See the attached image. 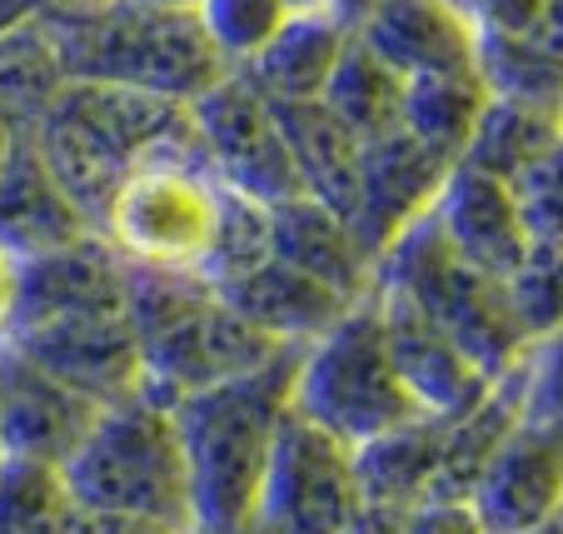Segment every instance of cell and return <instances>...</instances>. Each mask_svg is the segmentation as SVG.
<instances>
[{
    "mask_svg": "<svg viewBox=\"0 0 563 534\" xmlns=\"http://www.w3.org/2000/svg\"><path fill=\"white\" fill-rule=\"evenodd\" d=\"M295 355L299 350H285L245 380L195 390L170 405L190 480V520L200 534H245L255 520L275 429L289 410Z\"/></svg>",
    "mask_w": 563,
    "mask_h": 534,
    "instance_id": "obj_1",
    "label": "cell"
},
{
    "mask_svg": "<svg viewBox=\"0 0 563 534\" xmlns=\"http://www.w3.org/2000/svg\"><path fill=\"white\" fill-rule=\"evenodd\" d=\"M51 31L65 80H115L190 106L230 65L195 11H155L145 0H100L86 11L35 15Z\"/></svg>",
    "mask_w": 563,
    "mask_h": 534,
    "instance_id": "obj_2",
    "label": "cell"
},
{
    "mask_svg": "<svg viewBox=\"0 0 563 534\" xmlns=\"http://www.w3.org/2000/svg\"><path fill=\"white\" fill-rule=\"evenodd\" d=\"M60 475L80 510L130 514L175 534L195 530L180 435L170 425V410L145 395L100 405L80 445L60 460Z\"/></svg>",
    "mask_w": 563,
    "mask_h": 534,
    "instance_id": "obj_3",
    "label": "cell"
},
{
    "mask_svg": "<svg viewBox=\"0 0 563 534\" xmlns=\"http://www.w3.org/2000/svg\"><path fill=\"white\" fill-rule=\"evenodd\" d=\"M374 285L405 295L419 315H429L489 380L509 374L533 345L514 320L504 280L459 260L429 215L389 240V250L374 260Z\"/></svg>",
    "mask_w": 563,
    "mask_h": 534,
    "instance_id": "obj_4",
    "label": "cell"
},
{
    "mask_svg": "<svg viewBox=\"0 0 563 534\" xmlns=\"http://www.w3.org/2000/svg\"><path fill=\"white\" fill-rule=\"evenodd\" d=\"M289 410L350 449L394 425L419 419L415 400H409L405 380L389 360L374 295L354 299L330 330L299 345L295 380H289Z\"/></svg>",
    "mask_w": 563,
    "mask_h": 534,
    "instance_id": "obj_5",
    "label": "cell"
},
{
    "mask_svg": "<svg viewBox=\"0 0 563 534\" xmlns=\"http://www.w3.org/2000/svg\"><path fill=\"white\" fill-rule=\"evenodd\" d=\"M214 215H220V181L210 175L205 155H155L115 185L100 236L125 260L180 265L200 275Z\"/></svg>",
    "mask_w": 563,
    "mask_h": 534,
    "instance_id": "obj_6",
    "label": "cell"
},
{
    "mask_svg": "<svg viewBox=\"0 0 563 534\" xmlns=\"http://www.w3.org/2000/svg\"><path fill=\"white\" fill-rule=\"evenodd\" d=\"M185 110H190L195 145H200L205 165H210V175L220 185H230V190L250 195L260 205L305 195L295 161L285 150V135H279L275 106L245 70H224Z\"/></svg>",
    "mask_w": 563,
    "mask_h": 534,
    "instance_id": "obj_7",
    "label": "cell"
},
{
    "mask_svg": "<svg viewBox=\"0 0 563 534\" xmlns=\"http://www.w3.org/2000/svg\"><path fill=\"white\" fill-rule=\"evenodd\" d=\"M360 510L350 445L285 410L245 534H344Z\"/></svg>",
    "mask_w": 563,
    "mask_h": 534,
    "instance_id": "obj_8",
    "label": "cell"
},
{
    "mask_svg": "<svg viewBox=\"0 0 563 534\" xmlns=\"http://www.w3.org/2000/svg\"><path fill=\"white\" fill-rule=\"evenodd\" d=\"M285 350H299V345L269 340L255 320H245L234 305L210 295L190 320H180L175 330L159 335V340L140 345V355H145L140 395L155 400L159 410H170L180 395H195V390H210V385H224V380H245V374L265 370Z\"/></svg>",
    "mask_w": 563,
    "mask_h": 534,
    "instance_id": "obj_9",
    "label": "cell"
},
{
    "mask_svg": "<svg viewBox=\"0 0 563 534\" xmlns=\"http://www.w3.org/2000/svg\"><path fill=\"white\" fill-rule=\"evenodd\" d=\"M0 345H11L45 374H55L75 395L96 400V405H115V400L140 395L145 380V355L120 310H75L55 315V320L11 325L0 335Z\"/></svg>",
    "mask_w": 563,
    "mask_h": 534,
    "instance_id": "obj_10",
    "label": "cell"
},
{
    "mask_svg": "<svg viewBox=\"0 0 563 534\" xmlns=\"http://www.w3.org/2000/svg\"><path fill=\"white\" fill-rule=\"evenodd\" d=\"M449 175V161L419 145L409 130H384L374 140H360V185H354L350 230L374 260L389 250L394 236H405L419 215H429L439 185Z\"/></svg>",
    "mask_w": 563,
    "mask_h": 534,
    "instance_id": "obj_11",
    "label": "cell"
},
{
    "mask_svg": "<svg viewBox=\"0 0 563 534\" xmlns=\"http://www.w3.org/2000/svg\"><path fill=\"white\" fill-rule=\"evenodd\" d=\"M374 310L384 325V345H389V360L405 380L409 400H415L419 415L429 419H459L464 410H474L478 400L489 395V374L478 370L444 330H439L429 315H419L405 295L374 285Z\"/></svg>",
    "mask_w": 563,
    "mask_h": 534,
    "instance_id": "obj_12",
    "label": "cell"
},
{
    "mask_svg": "<svg viewBox=\"0 0 563 534\" xmlns=\"http://www.w3.org/2000/svg\"><path fill=\"white\" fill-rule=\"evenodd\" d=\"M468 510L489 534H529L559 520L563 504V445L559 425H519L504 435L494 460L468 490Z\"/></svg>",
    "mask_w": 563,
    "mask_h": 534,
    "instance_id": "obj_13",
    "label": "cell"
},
{
    "mask_svg": "<svg viewBox=\"0 0 563 534\" xmlns=\"http://www.w3.org/2000/svg\"><path fill=\"white\" fill-rule=\"evenodd\" d=\"M96 415V400L75 395L41 364L15 355L11 345H0V455L60 465Z\"/></svg>",
    "mask_w": 563,
    "mask_h": 534,
    "instance_id": "obj_14",
    "label": "cell"
},
{
    "mask_svg": "<svg viewBox=\"0 0 563 534\" xmlns=\"http://www.w3.org/2000/svg\"><path fill=\"white\" fill-rule=\"evenodd\" d=\"M429 220L439 225V236L449 240L459 260L494 280H509L529 255V230L519 220V200L504 181L468 165H449L444 185H439Z\"/></svg>",
    "mask_w": 563,
    "mask_h": 534,
    "instance_id": "obj_15",
    "label": "cell"
},
{
    "mask_svg": "<svg viewBox=\"0 0 563 534\" xmlns=\"http://www.w3.org/2000/svg\"><path fill=\"white\" fill-rule=\"evenodd\" d=\"M75 310H120V250L100 230H80L65 246L15 260L11 325L55 320Z\"/></svg>",
    "mask_w": 563,
    "mask_h": 534,
    "instance_id": "obj_16",
    "label": "cell"
},
{
    "mask_svg": "<svg viewBox=\"0 0 563 534\" xmlns=\"http://www.w3.org/2000/svg\"><path fill=\"white\" fill-rule=\"evenodd\" d=\"M364 45L405 80L439 70H468L478 45L474 15L449 0H374L354 25Z\"/></svg>",
    "mask_w": 563,
    "mask_h": 534,
    "instance_id": "obj_17",
    "label": "cell"
},
{
    "mask_svg": "<svg viewBox=\"0 0 563 534\" xmlns=\"http://www.w3.org/2000/svg\"><path fill=\"white\" fill-rule=\"evenodd\" d=\"M269 255L319 285H330L344 299H364L374 290V255L360 246L344 215H334L330 205L309 200V195L269 205Z\"/></svg>",
    "mask_w": 563,
    "mask_h": 534,
    "instance_id": "obj_18",
    "label": "cell"
},
{
    "mask_svg": "<svg viewBox=\"0 0 563 534\" xmlns=\"http://www.w3.org/2000/svg\"><path fill=\"white\" fill-rule=\"evenodd\" d=\"M214 295H220L224 305H234L245 320H255L260 330L279 345H309L354 305V299L334 295L330 285L299 275L295 265H285V260H275V255H269L265 265H255L250 275L230 280L224 290H214Z\"/></svg>",
    "mask_w": 563,
    "mask_h": 534,
    "instance_id": "obj_19",
    "label": "cell"
},
{
    "mask_svg": "<svg viewBox=\"0 0 563 534\" xmlns=\"http://www.w3.org/2000/svg\"><path fill=\"white\" fill-rule=\"evenodd\" d=\"M80 230H90V225L75 215V205L60 195V185L45 175L31 140L15 135L11 155L0 161V250L25 260L51 246H65Z\"/></svg>",
    "mask_w": 563,
    "mask_h": 534,
    "instance_id": "obj_20",
    "label": "cell"
},
{
    "mask_svg": "<svg viewBox=\"0 0 563 534\" xmlns=\"http://www.w3.org/2000/svg\"><path fill=\"white\" fill-rule=\"evenodd\" d=\"M269 106H275L289 161H295L299 190L350 220L354 185H360V140L319 100H269Z\"/></svg>",
    "mask_w": 563,
    "mask_h": 534,
    "instance_id": "obj_21",
    "label": "cell"
},
{
    "mask_svg": "<svg viewBox=\"0 0 563 534\" xmlns=\"http://www.w3.org/2000/svg\"><path fill=\"white\" fill-rule=\"evenodd\" d=\"M350 35L354 25L340 21L334 11H289L285 25L265 41V51L250 65H240V70L269 100H319Z\"/></svg>",
    "mask_w": 563,
    "mask_h": 534,
    "instance_id": "obj_22",
    "label": "cell"
},
{
    "mask_svg": "<svg viewBox=\"0 0 563 534\" xmlns=\"http://www.w3.org/2000/svg\"><path fill=\"white\" fill-rule=\"evenodd\" d=\"M439 445H444V419H429V415L354 445L350 465H354L360 500L389 504V510H415V504L434 500Z\"/></svg>",
    "mask_w": 563,
    "mask_h": 534,
    "instance_id": "obj_23",
    "label": "cell"
},
{
    "mask_svg": "<svg viewBox=\"0 0 563 534\" xmlns=\"http://www.w3.org/2000/svg\"><path fill=\"white\" fill-rule=\"evenodd\" d=\"M489 106V86L478 80V70H439L405 80V100H399V130L444 155L449 165L464 155L468 135H474L478 116Z\"/></svg>",
    "mask_w": 563,
    "mask_h": 534,
    "instance_id": "obj_24",
    "label": "cell"
},
{
    "mask_svg": "<svg viewBox=\"0 0 563 534\" xmlns=\"http://www.w3.org/2000/svg\"><path fill=\"white\" fill-rule=\"evenodd\" d=\"M65 86H70L65 65L41 21H25L0 35V126L11 135H31Z\"/></svg>",
    "mask_w": 563,
    "mask_h": 534,
    "instance_id": "obj_25",
    "label": "cell"
},
{
    "mask_svg": "<svg viewBox=\"0 0 563 534\" xmlns=\"http://www.w3.org/2000/svg\"><path fill=\"white\" fill-rule=\"evenodd\" d=\"M399 100H405V75L389 70L360 35H350V45L340 51L330 80L319 90V106L354 140H374L399 126Z\"/></svg>",
    "mask_w": 563,
    "mask_h": 534,
    "instance_id": "obj_26",
    "label": "cell"
},
{
    "mask_svg": "<svg viewBox=\"0 0 563 534\" xmlns=\"http://www.w3.org/2000/svg\"><path fill=\"white\" fill-rule=\"evenodd\" d=\"M543 150H559V110L489 96V106H484V116H478L464 155H459L454 165L484 171V175H494V181L509 185L523 165L539 161Z\"/></svg>",
    "mask_w": 563,
    "mask_h": 534,
    "instance_id": "obj_27",
    "label": "cell"
},
{
    "mask_svg": "<svg viewBox=\"0 0 563 534\" xmlns=\"http://www.w3.org/2000/svg\"><path fill=\"white\" fill-rule=\"evenodd\" d=\"M474 70L489 96L559 110V35H494L478 31Z\"/></svg>",
    "mask_w": 563,
    "mask_h": 534,
    "instance_id": "obj_28",
    "label": "cell"
},
{
    "mask_svg": "<svg viewBox=\"0 0 563 534\" xmlns=\"http://www.w3.org/2000/svg\"><path fill=\"white\" fill-rule=\"evenodd\" d=\"M214 290L205 285L195 270L180 265H150V260H125L120 255V315L130 320L140 345L159 340L180 320H190Z\"/></svg>",
    "mask_w": 563,
    "mask_h": 534,
    "instance_id": "obj_29",
    "label": "cell"
},
{
    "mask_svg": "<svg viewBox=\"0 0 563 534\" xmlns=\"http://www.w3.org/2000/svg\"><path fill=\"white\" fill-rule=\"evenodd\" d=\"M75 510L60 465L0 455V534H65Z\"/></svg>",
    "mask_w": 563,
    "mask_h": 534,
    "instance_id": "obj_30",
    "label": "cell"
},
{
    "mask_svg": "<svg viewBox=\"0 0 563 534\" xmlns=\"http://www.w3.org/2000/svg\"><path fill=\"white\" fill-rule=\"evenodd\" d=\"M269 260V205L220 185V215H214L210 250L200 260V280L210 290H224L230 280L250 275Z\"/></svg>",
    "mask_w": 563,
    "mask_h": 534,
    "instance_id": "obj_31",
    "label": "cell"
},
{
    "mask_svg": "<svg viewBox=\"0 0 563 534\" xmlns=\"http://www.w3.org/2000/svg\"><path fill=\"white\" fill-rule=\"evenodd\" d=\"M285 15L289 0H200L195 6V21H200V31L210 35V45L220 51V61L230 70L255 61L269 35L285 25Z\"/></svg>",
    "mask_w": 563,
    "mask_h": 534,
    "instance_id": "obj_32",
    "label": "cell"
},
{
    "mask_svg": "<svg viewBox=\"0 0 563 534\" xmlns=\"http://www.w3.org/2000/svg\"><path fill=\"white\" fill-rule=\"evenodd\" d=\"M514 320L529 340L559 335V246H529L523 265L504 280Z\"/></svg>",
    "mask_w": 563,
    "mask_h": 534,
    "instance_id": "obj_33",
    "label": "cell"
},
{
    "mask_svg": "<svg viewBox=\"0 0 563 534\" xmlns=\"http://www.w3.org/2000/svg\"><path fill=\"white\" fill-rule=\"evenodd\" d=\"M474 25L494 35H559V0H478Z\"/></svg>",
    "mask_w": 563,
    "mask_h": 534,
    "instance_id": "obj_34",
    "label": "cell"
},
{
    "mask_svg": "<svg viewBox=\"0 0 563 534\" xmlns=\"http://www.w3.org/2000/svg\"><path fill=\"white\" fill-rule=\"evenodd\" d=\"M405 534H489L464 500H424L409 510Z\"/></svg>",
    "mask_w": 563,
    "mask_h": 534,
    "instance_id": "obj_35",
    "label": "cell"
},
{
    "mask_svg": "<svg viewBox=\"0 0 563 534\" xmlns=\"http://www.w3.org/2000/svg\"><path fill=\"white\" fill-rule=\"evenodd\" d=\"M65 534H175L165 524L150 520H130V514H106V510H75L70 530Z\"/></svg>",
    "mask_w": 563,
    "mask_h": 534,
    "instance_id": "obj_36",
    "label": "cell"
},
{
    "mask_svg": "<svg viewBox=\"0 0 563 534\" xmlns=\"http://www.w3.org/2000/svg\"><path fill=\"white\" fill-rule=\"evenodd\" d=\"M405 520H409V510H389V504L360 500V510L350 514L344 534H405Z\"/></svg>",
    "mask_w": 563,
    "mask_h": 534,
    "instance_id": "obj_37",
    "label": "cell"
},
{
    "mask_svg": "<svg viewBox=\"0 0 563 534\" xmlns=\"http://www.w3.org/2000/svg\"><path fill=\"white\" fill-rule=\"evenodd\" d=\"M11 310H15V255L0 250V335L11 325Z\"/></svg>",
    "mask_w": 563,
    "mask_h": 534,
    "instance_id": "obj_38",
    "label": "cell"
},
{
    "mask_svg": "<svg viewBox=\"0 0 563 534\" xmlns=\"http://www.w3.org/2000/svg\"><path fill=\"white\" fill-rule=\"evenodd\" d=\"M35 15H41V0H0V35L35 21Z\"/></svg>",
    "mask_w": 563,
    "mask_h": 534,
    "instance_id": "obj_39",
    "label": "cell"
},
{
    "mask_svg": "<svg viewBox=\"0 0 563 534\" xmlns=\"http://www.w3.org/2000/svg\"><path fill=\"white\" fill-rule=\"evenodd\" d=\"M145 6H155V11H195L200 0H145Z\"/></svg>",
    "mask_w": 563,
    "mask_h": 534,
    "instance_id": "obj_40",
    "label": "cell"
},
{
    "mask_svg": "<svg viewBox=\"0 0 563 534\" xmlns=\"http://www.w3.org/2000/svg\"><path fill=\"white\" fill-rule=\"evenodd\" d=\"M11 145H15V135L5 126H0V161H5V155H11Z\"/></svg>",
    "mask_w": 563,
    "mask_h": 534,
    "instance_id": "obj_41",
    "label": "cell"
},
{
    "mask_svg": "<svg viewBox=\"0 0 563 534\" xmlns=\"http://www.w3.org/2000/svg\"><path fill=\"white\" fill-rule=\"evenodd\" d=\"M529 534H563V524L553 520V524H543V530H529Z\"/></svg>",
    "mask_w": 563,
    "mask_h": 534,
    "instance_id": "obj_42",
    "label": "cell"
},
{
    "mask_svg": "<svg viewBox=\"0 0 563 534\" xmlns=\"http://www.w3.org/2000/svg\"><path fill=\"white\" fill-rule=\"evenodd\" d=\"M185 534H200V530H185Z\"/></svg>",
    "mask_w": 563,
    "mask_h": 534,
    "instance_id": "obj_43",
    "label": "cell"
}]
</instances>
